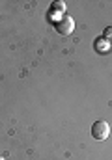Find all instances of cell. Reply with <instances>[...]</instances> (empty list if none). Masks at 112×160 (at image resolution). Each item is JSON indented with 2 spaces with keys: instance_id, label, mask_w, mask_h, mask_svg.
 Masks as SVG:
<instances>
[{
  "instance_id": "3957f363",
  "label": "cell",
  "mask_w": 112,
  "mask_h": 160,
  "mask_svg": "<svg viewBox=\"0 0 112 160\" xmlns=\"http://www.w3.org/2000/svg\"><path fill=\"white\" fill-rule=\"evenodd\" d=\"M51 11L64 13V11H66V4H64V2H52V6H51Z\"/></svg>"
},
{
  "instance_id": "5b68a950",
  "label": "cell",
  "mask_w": 112,
  "mask_h": 160,
  "mask_svg": "<svg viewBox=\"0 0 112 160\" xmlns=\"http://www.w3.org/2000/svg\"><path fill=\"white\" fill-rule=\"evenodd\" d=\"M0 160H4V158H2V157H0Z\"/></svg>"
},
{
  "instance_id": "6da1fadb",
  "label": "cell",
  "mask_w": 112,
  "mask_h": 160,
  "mask_svg": "<svg viewBox=\"0 0 112 160\" xmlns=\"http://www.w3.org/2000/svg\"><path fill=\"white\" fill-rule=\"evenodd\" d=\"M109 134H110V127H109L107 121L101 119V121H95V123L92 125V136H93V140L103 142V140L109 138Z\"/></svg>"
},
{
  "instance_id": "277c9868",
  "label": "cell",
  "mask_w": 112,
  "mask_h": 160,
  "mask_svg": "<svg viewBox=\"0 0 112 160\" xmlns=\"http://www.w3.org/2000/svg\"><path fill=\"white\" fill-rule=\"evenodd\" d=\"M103 39L107 41L109 45H112V26L105 28V32H103Z\"/></svg>"
},
{
  "instance_id": "7a4b0ae2",
  "label": "cell",
  "mask_w": 112,
  "mask_h": 160,
  "mask_svg": "<svg viewBox=\"0 0 112 160\" xmlns=\"http://www.w3.org/2000/svg\"><path fill=\"white\" fill-rule=\"evenodd\" d=\"M54 26H56V32H58V34H62V36H69V34L75 30V21L71 19V17L64 15L62 19L56 21Z\"/></svg>"
}]
</instances>
